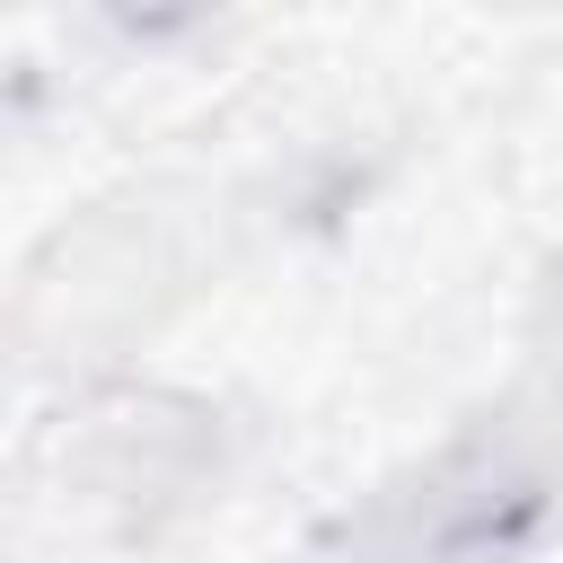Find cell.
<instances>
[{
    "mask_svg": "<svg viewBox=\"0 0 563 563\" xmlns=\"http://www.w3.org/2000/svg\"><path fill=\"white\" fill-rule=\"evenodd\" d=\"M545 466L510 440L449 449L396 510H387V563H501L545 519Z\"/></svg>",
    "mask_w": 563,
    "mask_h": 563,
    "instance_id": "obj_1",
    "label": "cell"
}]
</instances>
